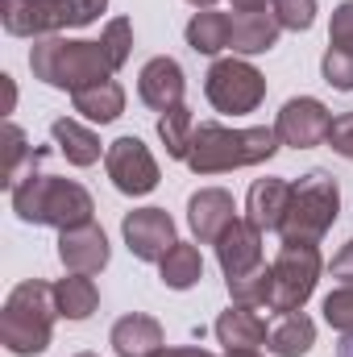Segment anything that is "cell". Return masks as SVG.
Returning <instances> with one entry per match:
<instances>
[{
	"instance_id": "1",
	"label": "cell",
	"mask_w": 353,
	"mask_h": 357,
	"mask_svg": "<svg viewBox=\"0 0 353 357\" xmlns=\"http://www.w3.org/2000/svg\"><path fill=\"white\" fill-rule=\"evenodd\" d=\"M29 71L33 79H42L46 88L59 91H84L91 84H104L112 79V63L104 54L100 42H84V38H38L33 50H29Z\"/></svg>"
},
{
	"instance_id": "2",
	"label": "cell",
	"mask_w": 353,
	"mask_h": 357,
	"mask_svg": "<svg viewBox=\"0 0 353 357\" xmlns=\"http://www.w3.org/2000/svg\"><path fill=\"white\" fill-rule=\"evenodd\" d=\"M54 316H59V299H54L50 282H42V278L17 282L0 312V345L13 357L46 354L50 337H54Z\"/></svg>"
},
{
	"instance_id": "3",
	"label": "cell",
	"mask_w": 353,
	"mask_h": 357,
	"mask_svg": "<svg viewBox=\"0 0 353 357\" xmlns=\"http://www.w3.org/2000/svg\"><path fill=\"white\" fill-rule=\"evenodd\" d=\"M278 146H283L278 133L266 129V125L225 129L216 121H204V125H195L187 167L195 175H220V171H237V167H258V162L278 154Z\"/></svg>"
},
{
	"instance_id": "4",
	"label": "cell",
	"mask_w": 353,
	"mask_h": 357,
	"mask_svg": "<svg viewBox=\"0 0 353 357\" xmlns=\"http://www.w3.org/2000/svg\"><path fill=\"white\" fill-rule=\"evenodd\" d=\"M13 212L25 225H50V229H75L88 225L96 204H91L88 187H80L75 178H59V175H29L13 187Z\"/></svg>"
},
{
	"instance_id": "5",
	"label": "cell",
	"mask_w": 353,
	"mask_h": 357,
	"mask_svg": "<svg viewBox=\"0 0 353 357\" xmlns=\"http://www.w3.org/2000/svg\"><path fill=\"white\" fill-rule=\"evenodd\" d=\"M341 212V187L329 171H308L299 183H291V208L283 216V245H316Z\"/></svg>"
},
{
	"instance_id": "6",
	"label": "cell",
	"mask_w": 353,
	"mask_h": 357,
	"mask_svg": "<svg viewBox=\"0 0 353 357\" xmlns=\"http://www.w3.org/2000/svg\"><path fill=\"white\" fill-rule=\"evenodd\" d=\"M108 0H0V25L13 38H50L59 29L91 25Z\"/></svg>"
},
{
	"instance_id": "7",
	"label": "cell",
	"mask_w": 353,
	"mask_h": 357,
	"mask_svg": "<svg viewBox=\"0 0 353 357\" xmlns=\"http://www.w3.org/2000/svg\"><path fill=\"white\" fill-rule=\"evenodd\" d=\"M204 96L216 112H254L266 96V79L246 59H216L204 75Z\"/></svg>"
},
{
	"instance_id": "8",
	"label": "cell",
	"mask_w": 353,
	"mask_h": 357,
	"mask_svg": "<svg viewBox=\"0 0 353 357\" xmlns=\"http://www.w3.org/2000/svg\"><path fill=\"white\" fill-rule=\"evenodd\" d=\"M320 270H324V262H320L316 245H283L274 258V303H270V312H283V316L299 312L312 299Z\"/></svg>"
},
{
	"instance_id": "9",
	"label": "cell",
	"mask_w": 353,
	"mask_h": 357,
	"mask_svg": "<svg viewBox=\"0 0 353 357\" xmlns=\"http://www.w3.org/2000/svg\"><path fill=\"white\" fill-rule=\"evenodd\" d=\"M104 171L121 195H150L158 187V162L142 137H117L104 150Z\"/></svg>"
},
{
	"instance_id": "10",
	"label": "cell",
	"mask_w": 353,
	"mask_h": 357,
	"mask_svg": "<svg viewBox=\"0 0 353 357\" xmlns=\"http://www.w3.org/2000/svg\"><path fill=\"white\" fill-rule=\"evenodd\" d=\"M329 125H333V116H329V108H324L320 100L295 96V100H287V104L278 108L274 133H278V142L291 146V150H312V146L329 142Z\"/></svg>"
},
{
	"instance_id": "11",
	"label": "cell",
	"mask_w": 353,
	"mask_h": 357,
	"mask_svg": "<svg viewBox=\"0 0 353 357\" xmlns=\"http://www.w3.org/2000/svg\"><path fill=\"white\" fill-rule=\"evenodd\" d=\"M121 233H125V245L137 262H163L175 245V220L163 212V208H137L121 220Z\"/></svg>"
},
{
	"instance_id": "12",
	"label": "cell",
	"mask_w": 353,
	"mask_h": 357,
	"mask_svg": "<svg viewBox=\"0 0 353 357\" xmlns=\"http://www.w3.org/2000/svg\"><path fill=\"white\" fill-rule=\"evenodd\" d=\"M237 220V204L225 187H200L191 199H187V225L195 233L200 245H216L220 233Z\"/></svg>"
},
{
	"instance_id": "13",
	"label": "cell",
	"mask_w": 353,
	"mask_h": 357,
	"mask_svg": "<svg viewBox=\"0 0 353 357\" xmlns=\"http://www.w3.org/2000/svg\"><path fill=\"white\" fill-rule=\"evenodd\" d=\"M59 262L71 274H100L108 266V237H104V229L96 220L63 229L59 233Z\"/></svg>"
},
{
	"instance_id": "14",
	"label": "cell",
	"mask_w": 353,
	"mask_h": 357,
	"mask_svg": "<svg viewBox=\"0 0 353 357\" xmlns=\"http://www.w3.org/2000/svg\"><path fill=\"white\" fill-rule=\"evenodd\" d=\"M216 262L225 270V282L258 270L262 266V229H254L250 220H233L216 241Z\"/></svg>"
},
{
	"instance_id": "15",
	"label": "cell",
	"mask_w": 353,
	"mask_h": 357,
	"mask_svg": "<svg viewBox=\"0 0 353 357\" xmlns=\"http://www.w3.org/2000/svg\"><path fill=\"white\" fill-rule=\"evenodd\" d=\"M183 91H187L183 67H179L175 59H167V54L150 59V63L142 67V75H137V96H142V104L154 108V112L179 108V104H183Z\"/></svg>"
},
{
	"instance_id": "16",
	"label": "cell",
	"mask_w": 353,
	"mask_h": 357,
	"mask_svg": "<svg viewBox=\"0 0 353 357\" xmlns=\"http://www.w3.org/2000/svg\"><path fill=\"white\" fill-rule=\"evenodd\" d=\"M112 354L117 357H158L167 349V337H163V324L154 320V316H142V312H133V316H121L117 324H112Z\"/></svg>"
},
{
	"instance_id": "17",
	"label": "cell",
	"mask_w": 353,
	"mask_h": 357,
	"mask_svg": "<svg viewBox=\"0 0 353 357\" xmlns=\"http://www.w3.org/2000/svg\"><path fill=\"white\" fill-rule=\"evenodd\" d=\"M291 208V183L287 178H258L246 195V220L262 233H278L283 216Z\"/></svg>"
},
{
	"instance_id": "18",
	"label": "cell",
	"mask_w": 353,
	"mask_h": 357,
	"mask_svg": "<svg viewBox=\"0 0 353 357\" xmlns=\"http://www.w3.org/2000/svg\"><path fill=\"white\" fill-rule=\"evenodd\" d=\"M266 320L254 312V307H241V303H233L229 312H220V320H216V341L225 345V354H241V349H258L266 345Z\"/></svg>"
},
{
	"instance_id": "19",
	"label": "cell",
	"mask_w": 353,
	"mask_h": 357,
	"mask_svg": "<svg viewBox=\"0 0 353 357\" xmlns=\"http://www.w3.org/2000/svg\"><path fill=\"white\" fill-rule=\"evenodd\" d=\"M278 33H283V25H278L274 13H266V8L262 13H237L229 46L237 54H266L270 46H278Z\"/></svg>"
},
{
	"instance_id": "20",
	"label": "cell",
	"mask_w": 353,
	"mask_h": 357,
	"mask_svg": "<svg viewBox=\"0 0 353 357\" xmlns=\"http://www.w3.org/2000/svg\"><path fill=\"white\" fill-rule=\"evenodd\" d=\"M71 104H75L80 116H88L96 125H112V121L125 112V88H121L117 79H104V84H91V88L75 91Z\"/></svg>"
},
{
	"instance_id": "21",
	"label": "cell",
	"mask_w": 353,
	"mask_h": 357,
	"mask_svg": "<svg viewBox=\"0 0 353 357\" xmlns=\"http://www.w3.org/2000/svg\"><path fill=\"white\" fill-rule=\"evenodd\" d=\"M266 345H270L274 357H303L316 345V324H312L303 312H287V316H278V324L270 328Z\"/></svg>"
},
{
	"instance_id": "22",
	"label": "cell",
	"mask_w": 353,
	"mask_h": 357,
	"mask_svg": "<svg viewBox=\"0 0 353 357\" xmlns=\"http://www.w3.org/2000/svg\"><path fill=\"white\" fill-rule=\"evenodd\" d=\"M50 137H54V146L67 154L71 167H91V162H100V137H96L91 129H84L80 121L59 116V121L50 125Z\"/></svg>"
},
{
	"instance_id": "23",
	"label": "cell",
	"mask_w": 353,
	"mask_h": 357,
	"mask_svg": "<svg viewBox=\"0 0 353 357\" xmlns=\"http://www.w3.org/2000/svg\"><path fill=\"white\" fill-rule=\"evenodd\" d=\"M229 38H233V17H225V13L204 8L187 21V46L195 54H220L229 46Z\"/></svg>"
},
{
	"instance_id": "24",
	"label": "cell",
	"mask_w": 353,
	"mask_h": 357,
	"mask_svg": "<svg viewBox=\"0 0 353 357\" xmlns=\"http://www.w3.org/2000/svg\"><path fill=\"white\" fill-rule=\"evenodd\" d=\"M54 299H59V316L67 320H88L91 312L100 307V291L88 274H67L54 282Z\"/></svg>"
},
{
	"instance_id": "25",
	"label": "cell",
	"mask_w": 353,
	"mask_h": 357,
	"mask_svg": "<svg viewBox=\"0 0 353 357\" xmlns=\"http://www.w3.org/2000/svg\"><path fill=\"white\" fill-rule=\"evenodd\" d=\"M158 274H163V282L171 291H187V287H195L204 278V258H200V250L191 241H175L171 254L158 262Z\"/></svg>"
},
{
	"instance_id": "26",
	"label": "cell",
	"mask_w": 353,
	"mask_h": 357,
	"mask_svg": "<svg viewBox=\"0 0 353 357\" xmlns=\"http://www.w3.org/2000/svg\"><path fill=\"white\" fill-rule=\"evenodd\" d=\"M38 162H42V150H33L29 137H25L17 125H4V178H0V183L13 191Z\"/></svg>"
},
{
	"instance_id": "27",
	"label": "cell",
	"mask_w": 353,
	"mask_h": 357,
	"mask_svg": "<svg viewBox=\"0 0 353 357\" xmlns=\"http://www.w3.org/2000/svg\"><path fill=\"white\" fill-rule=\"evenodd\" d=\"M158 137H163V146H167L171 158L187 162L191 137H195V121H191V108H187V104H179V108H171V112L158 116Z\"/></svg>"
},
{
	"instance_id": "28",
	"label": "cell",
	"mask_w": 353,
	"mask_h": 357,
	"mask_svg": "<svg viewBox=\"0 0 353 357\" xmlns=\"http://www.w3.org/2000/svg\"><path fill=\"white\" fill-rule=\"evenodd\" d=\"M229 295L241 307H270L274 303V266H258L241 278H229Z\"/></svg>"
},
{
	"instance_id": "29",
	"label": "cell",
	"mask_w": 353,
	"mask_h": 357,
	"mask_svg": "<svg viewBox=\"0 0 353 357\" xmlns=\"http://www.w3.org/2000/svg\"><path fill=\"white\" fill-rule=\"evenodd\" d=\"M100 46H104L112 71H121V67L129 63V54H133V25H129L125 17H112V21L104 25V33H100Z\"/></svg>"
},
{
	"instance_id": "30",
	"label": "cell",
	"mask_w": 353,
	"mask_h": 357,
	"mask_svg": "<svg viewBox=\"0 0 353 357\" xmlns=\"http://www.w3.org/2000/svg\"><path fill=\"white\" fill-rule=\"evenodd\" d=\"M320 75L324 84L337 91H353V50H341V46H329L324 59H320Z\"/></svg>"
},
{
	"instance_id": "31",
	"label": "cell",
	"mask_w": 353,
	"mask_h": 357,
	"mask_svg": "<svg viewBox=\"0 0 353 357\" xmlns=\"http://www.w3.org/2000/svg\"><path fill=\"white\" fill-rule=\"evenodd\" d=\"M270 13L278 17L283 29L303 33V29H312V21H316V0H270Z\"/></svg>"
},
{
	"instance_id": "32",
	"label": "cell",
	"mask_w": 353,
	"mask_h": 357,
	"mask_svg": "<svg viewBox=\"0 0 353 357\" xmlns=\"http://www.w3.org/2000/svg\"><path fill=\"white\" fill-rule=\"evenodd\" d=\"M324 320L341 337H353V287H337L324 295Z\"/></svg>"
},
{
	"instance_id": "33",
	"label": "cell",
	"mask_w": 353,
	"mask_h": 357,
	"mask_svg": "<svg viewBox=\"0 0 353 357\" xmlns=\"http://www.w3.org/2000/svg\"><path fill=\"white\" fill-rule=\"evenodd\" d=\"M329 42H333V46H341V50H353V0H345V4H337V8H333Z\"/></svg>"
},
{
	"instance_id": "34",
	"label": "cell",
	"mask_w": 353,
	"mask_h": 357,
	"mask_svg": "<svg viewBox=\"0 0 353 357\" xmlns=\"http://www.w3.org/2000/svg\"><path fill=\"white\" fill-rule=\"evenodd\" d=\"M329 146H333L341 158H350L353 162V112L333 116V125H329Z\"/></svg>"
},
{
	"instance_id": "35",
	"label": "cell",
	"mask_w": 353,
	"mask_h": 357,
	"mask_svg": "<svg viewBox=\"0 0 353 357\" xmlns=\"http://www.w3.org/2000/svg\"><path fill=\"white\" fill-rule=\"evenodd\" d=\"M333 278H337L341 287H353V241H345L341 254L333 258Z\"/></svg>"
},
{
	"instance_id": "36",
	"label": "cell",
	"mask_w": 353,
	"mask_h": 357,
	"mask_svg": "<svg viewBox=\"0 0 353 357\" xmlns=\"http://www.w3.org/2000/svg\"><path fill=\"white\" fill-rule=\"evenodd\" d=\"M158 357H216V354H208V349H163Z\"/></svg>"
},
{
	"instance_id": "37",
	"label": "cell",
	"mask_w": 353,
	"mask_h": 357,
	"mask_svg": "<svg viewBox=\"0 0 353 357\" xmlns=\"http://www.w3.org/2000/svg\"><path fill=\"white\" fill-rule=\"evenodd\" d=\"M233 8H237V13H262L266 0H233Z\"/></svg>"
},
{
	"instance_id": "38",
	"label": "cell",
	"mask_w": 353,
	"mask_h": 357,
	"mask_svg": "<svg viewBox=\"0 0 353 357\" xmlns=\"http://www.w3.org/2000/svg\"><path fill=\"white\" fill-rule=\"evenodd\" d=\"M337 357H353V337H345V341L337 345Z\"/></svg>"
},
{
	"instance_id": "39",
	"label": "cell",
	"mask_w": 353,
	"mask_h": 357,
	"mask_svg": "<svg viewBox=\"0 0 353 357\" xmlns=\"http://www.w3.org/2000/svg\"><path fill=\"white\" fill-rule=\"evenodd\" d=\"M187 4H195V8H212L216 0H187Z\"/></svg>"
},
{
	"instance_id": "40",
	"label": "cell",
	"mask_w": 353,
	"mask_h": 357,
	"mask_svg": "<svg viewBox=\"0 0 353 357\" xmlns=\"http://www.w3.org/2000/svg\"><path fill=\"white\" fill-rule=\"evenodd\" d=\"M229 357H262L258 349H241V354H229Z\"/></svg>"
},
{
	"instance_id": "41",
	"label": "cell",
	"mask_w": 353,
	"mask_h": 357,
	"mask_svg": "<svg viewBox=\"0 0 353 357\" xmlns=\"http://www.w3.org/2000/svg\"><path fill=\"white\" fill-rule=\"evenodd\" d=\"M75 357H96V354H75Z\"/></svg>"
}]
</instances>
